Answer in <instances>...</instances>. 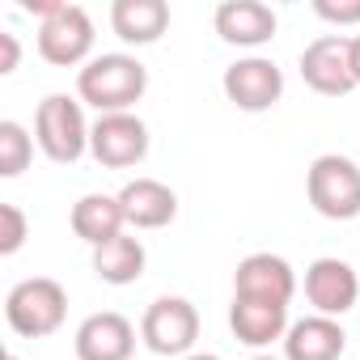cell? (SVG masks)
I'll use <instances>...</instances> for the list:
<instances>
[{"label":"cell","mask_w":360,"mask_h":360,"mask_svg":"<svg viewBox=\"0 0 360 360\" xmlns=\"http://www.w3.org/2000/svg\"><path fill=\"white\" fill-rule=\"evenodd\" d=\"M148 89V68L127 56V51H106L94 56L81 72H77V98L85 106H94L98 115H123L131 110Z\"/></svg>","instance_id":"6da1fadb"},{"label":"cell","mask_w":360,"mask_h":360,"mask_svg":"<svg viewBox=\"0 0 360 360\" xmlns=\"http://www.w3.org/2000/svg\"><path fill=\"white\" fill-rule=\"evenodd\" d=\"M64 318H68V292L51 276H30L13 284L5 297V322L22 339H47L64 326Z\"/></svg>","instance_id":"7a4b0ae2"},{"label":"cell","mask_w":360,"mask_h":360,"mask_svg":"<svg viewBox=\"0 0 360 360\" xmlns=\"http://www.w3.org/2000/svg\"><path fill=\"white\" fill-rule=\"evenodd\" d=\"M305 195L309 208L326 221H356L360 217V165L343 153L314 157L305 174Z\"/></svg>","instance_id":"3957f363"},{"label":"cell","mask_w":360,"mask_h":360,"mask_svg":"<svg viewBox=\"0 0 360 360\" xmlns=\"http://www.w3.org/2000/svg\"><path fill=\"white\" fill-rule=\"evenodd\" d=\"M89 127L94 123H85L81 98L68 94H47L34 110V140L56 165H72L89 153Z\"/></svg>","instance_id":"277c9868"},{"label":"cell","mask_w":360,"mask_h":360,"mask_svg":"<svg viewBox=\"0 0 360 360\" xmlns=\"http://www.w3.org/2000/svg\"><path fill=\"white\" fill-rule=\"evenodd\" d=\"M140 339L157 356H191L200 339V309L187 297H157L140 318Z\"/></svg>","instance_id":"5b68a950"},{"label":"cell","mask_w":360,"mask_h":360,"mask_svg":"<svg viewBox=\"0 0 360 360\" xmlns=\"http://www.w3.org/2000/svg\"><path fill=\"white\" fill-rule=\"evenodd\" d=\"M89 51H94V22L81 5H64L51 18L39 22V56L56 68H77V64H89Z\"/></svg>","instance_id":"8992f818"},{"label":"cell","mask_w":360,"mask_h":360,"mask_svg":"<svg viewBox=\"0 0 360 360\" xmlns=\"http://www.w3.org/2000/svg\"><path fill=\"white\" fill-rule=\"evenodd\" d=\"M89 157L106 169H131L148 157V127L140 115H98L89 127Z\"/></svg>","instance_id":"52a82bcc"},{"label":"cell","mask_w":360,"mask_h":360,"mask_svg":"<svg viewBox=\"0 0 360 360\" xmlns=\"http://www.w3.org/2000/svg\"><path fill=\"white\" fill-rule=\"evenodd\" d=\"M221 89H225V98H229L238 110L259 115V110H271V106L284 98V72H280V64L267 60V56H246V60H238V64L225 68Z\"/></svg>","instance_id":"ba28073f"},{"label":"cell","mask_w":360,"mask_h":360,"mask_svg":"<svg viewBox=\"0 0 360 360\" xmlns=\"http://www.w3.org/2000/svg\"><path fill=\"white\" fill-rule=\"evenodd\" d=\"M352 39L343 34H322L314 43H305L301 51V81L322 94V98H343L356 89V77H352V56H347Z\"/></svg>","instance_id":"9c48e42d"},{"label":"cell","mask_w":360,"mask_h":360,"mask_svg":"<svg viewBox=\"0 0 360 360\" xmlns=\"http://www.w3.org/2000/svg\"><path fill=\"white\" fill-rule=\"evenodd\" d=\"M305 301L322 318H343L360 301V276H356V267L343 263V259H335V255L314 259L305 267Z\"/></svg>","instance_id":"30bf717a"},{"label":"cell","mask_w":360,"mask_h":360,"mask_svg":"<svg viewBox=\"0 0 360 360\" xmlns=\"http://www.w3.org/2000/svg\"><path fill=\"white\" fill-rule=\"evenodd\" d=\"M72 347H77V360H131L136 326L119 309H102V314H89L77 326Z\"/></svg>","instance_id":"8fae6325"},{"label":"cell","mask_w":360,"mask_h":360,"mask_svg":"<svg viewBox=\"0 0 360 360\" xmlns=\"http://www.w3.org/2000/svg\"><path fill=\"white\" fill-rule=\"evenodd\" d=\"M292 292H297V271L288 267V259H280L271 250L246 255L233 271V297H263V301L288 305Z\"/></svg>","instance_id":"7c38bea8"},{"label":"cell","mask_w":360,"mask_h":360,"mask_svg":"<svg viewBox=\"0 0 360 360\" xmlns=\"http://www.w3.org/2000/svg\"><path fill=\"white\" fill-rule=\"evenodd\" d=\"M212 26L229 47H263V43L276 39L280 18L263 0H225L212 13Z\"/></svg>","instance_id":"4fadbf2b"},{"label":"cell","mask_w":360,"mask_h":360,"mask_svg":"<svg viewBox=\"0 0 360 360\" xmlns=\"http://www.w3.org/2000/svg\"><path fill=\"white\" fill-rule=\"evenodd\" d=\"M288 305L280 301H263V297H233L229 305V330L238 335V343L246 347H271L276 339L284 343L288 335Z\"/></svg>","instance_id":"5bb4252c"},{"label":"cell","mask_w":360,"mask_h":360,"mask_svg":"<svg viewBox=\"0 0 360 360\" xmlns=\"http://www.w3.org/2000/svg\"><path fill=\"white\" fill-rule=\"evenodd\" d=\"M119 204H123L127 229H165L178 217V195L161 178H131L119 191Z\"/></svg>","instance_id":"9a60e30c"},{"label":"cell","mask_w":360,"mask_h":360,"mask_svg":"<svg viewBox=\"0 0 360 360\" xmlns=\"http://www.w3.org/2000/svg\"><path fill=\"white\" fill-rule=\"evenodd\" d=\"M347 347V330L339 326V318H297L284 335V360H339Z\"/></svg>","instance_id":"2e32d148"},{"label":"cell","mask_w":360,"mask_h":360,"mask_svg":"<svg viewBox=\"0 0 360 360\" xmlns=\"http://www.w3.org/2000/svg\"><path fill=\"white\" fill-rule=\"evenodd\" d=\"M68 225H72V233L85 242V246H106V242H115L119 233H127V217H123V204H119V195H102V191H94V195H81L77 204H72V212H68Z\"/></svg>","instance_id":"e0dca14e"},{"label":"cell","mask_w":360,"mask_h":360,"mask_svg":"<svg viewBox=\"0 0 360 360\" xmlns=\"http://www.w3.org/2000/svg\"><path fill=\"white\" fill-rule=\"evenodd\" d=\"M110 30L127 47H148L169 30V5L165 0H115L110 5Z\"/></svg>","instance_id":"ac0fdd59"},{"label":"cell","mask_w":360,"mask_h":360,"mask_svg":"<svg viewBox=\"0 0 360 360\" xmlns=\"http://www.w3.org/2000/svg\"><path fill=\"white\" fill-rule=\"evenodd\" d=\"M144 263H148V250H144V242L136 233H119L115 242L94 250V276L102 284H115V288L136 284L144 276Z\"/></svg>","instance_id":"d6986e66"},{"label":"cell","mask_w":360,"mask_h":360,"mask_svg":"<svg viewBox=\"0 0 360 360\" xmlns=\"http://www.w3.org/2000/svg\"><path fill=\"white\" fill-rule=\"evenodd\" d=\"M34 157V136L18 119H0V178H18Z\"/></svg>","instance_id":"ffe728a7"},{"label":"cell","mask_w":360,"mask_h":360,"mask_svg":"<svg viewBox=\"0 0 360 360\" xmlns=\"http://www.w3.org/2000/svg\"><path fill=\"white\" fill-rule=\"evenodd\" d=\"M30 238V221L18 204H0V255H18Z\"/></svg>","instance_id":"44dd1931"},{"label":"cell","mask_w":360,"mask_h":360,"mask_svg":"<svg viewBox=\"0 0 360 360\" xmlns=\"http://www.w3.org/2000/svg\"><path fill=\"white\" fill-rule=\"evenodd\" d=\"M314 13L330 26H360V0H314Z\"/></svg>","instance_id":"7402d4cb"},{"label":"cell","mask_w":360,"mask_h":360,"mask_svg":"<svg viewBox=\"0 0 360 360\" xmlns=\"http://www.w3.org/2000/svg\"><path fill=\"white\" fill-rule=\"evenodd\" d=\"M18 60H22V47H18V34L0 30V77L18 72Z\"/></svg>","instance_id":"603a6c76"},{"label":"cell","mask_w":360,"mask_h":360,"mask_svg":"<svg viewBox=\"0 0 360 360\" xmlns=\"http://www.w3.org/2000/svg\"><path fill=\"white\" fill-rule=\"evenodd\" d=\"M347 56H352V77H356V85H360V34L352 39V47H347Z\"/></svg>","instance_id":"cb8c5ba5"},{"label":"cell","mask_w":360,"mask_h":360,"mask_svg":"<svg viewBox=\"0 0 360 360\" xmlns=\"http://www.w3.org/2000/svg\"><path fill=\"white\" fill-rule=\"evenodd\" d=\"M183 360H221V356H212V352H191V356H183Z\"/></svg>","instance_id":"d4e9b609"},{"label":"cell","mask_w":360,"mask_h":360,"mask_svg":"<svg viewBox=\"0 0 360 360\" xmlns=\"http://www.w3.org/2000/svg\"><path fill=\"white\" fill-rule=\"evenodd\" d=\"M250 360H284V356H250Z\"/></svg>","instance_id":"484cf974"},{"label":"cell","mask_w":360,"mask_h":360,"mask_svg":"<svg viewBox=\"0 0 360 360\" xmlns=\"http://www.w3.org/2000/svg\"><path fill=\"white\" fill-rule=\"evenodd\" d=\"M5 360H22V356H13V352H9V356H5Z\"/></svg>","instance_id":"4316f807"}]
</instances>
